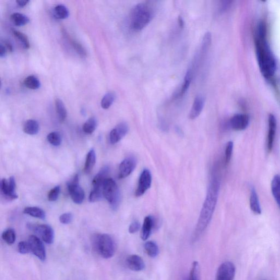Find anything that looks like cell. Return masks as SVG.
I'll return each mask as SVG.
<instances>
[{
    "label": "cell",
    "mask_w": 280,
    "mask_h": 280,
    "mask_svg": "<svg viewBox=\"0 0 280 280\" xmlns=\"http://www.w3.org/2000/svg\"><path fill=\"white\" fill-rule=\"evenodd\" d=\"M103 197L102 190L93 188V191L90 193L89 200L91 203H95L102 200Z\"/></svg>",
    "instance_id": "cell-36"
},
{
    "label": "cell",
    "mask_w": 280,
    "mask_h": 280,
    "mask_svg": "<svg viewBox=\"0 0 280 280\" xmlns=\"http://www.w3.org/2000/svg\"><path fill=\"white\" fill-rule=\"evenodd\" d=\"M220 188V182L216 176H213L205 200L200 214L194 232V238H197L206 229L212 218L217 204Z\"/></svg>",
    "instance_id": "cell-2"
},
{
    "label": "cell",
    "mask_w": 280,
    "mask_h": 280,
    "mask_svg": "<svg viewBox=\"0 0 280 280\" xmlns=\"http://www.w3.org/2000/svg\"><path fill=\"white\" fill-rule=\"evenodd\" d=\"M236 266L230 262L221 264L217 270L216 280H234L236 275Z\"/></svg>",
    "instance_id": "cell-9"
},
{
    "label": "cell",
    "mask_w": 280,
    "mask_h": 280,
    "mask_svg": "<svg viewBox=\"0 0 280 280\" xmlns=\"http://www.w3.org/2000/svg\"><path fill=\"white\" fill-rule=\"evenodd\" d=\"M18 252L23 255L31 252L30 246L28 242H21L18 245Z\"/></svg>",
    "instance_id": "cell-42"
},
{
    "label": "cell",
    "mask_w": 280,
    "mask_h": 280,
    "mask_svg": "<svg viewBox=\"0 0 280 280\" xmlns=\"http://www.w3.org/2000/svg\"><path fill=\"white\" fill-rule=\"evenodd\" d=\"M3 44L5 45V47L7 49L8 51L11 52V53L14 50V47H13V45L10 41L5 40Z\"/></svg>",
    "instance_id": "cell-46"
},
{
    "label": "cell",
    "mask_w": 280,
    "mask_h": 280,
    "mask_svg": "<svg viewBox=\"0 0 280 280\" xmlns=\"http://www.w3.org/2000/svg\"><path fill=\"white\" fill-rule=\"evenodd\" d=\"M141 225L139 221H134V222L130 225L129 228V232L130 234H134L138 232L140 229Z\"/></svg>",
    "instance_id": "cell-45"
},
{
    "label": "cell",
    "mask_w": 280,
    "mask_h": 280,
    "mask_svg": "<svg viewBox=\"0 0 280 280\" xmlns=\"http://www.w3.org/2000/svg\"><path fill=\"white\" fill-rule=\"evenodd\" d=\"M47 140L51 145L57 147L62 144V136L59 132H51L48 135Z\"/></svg>",
    "instance_id": "cell-34"
},
{
    "label": "cell",
    "mask_w": 280,
    "mask_h": 280,
    "mask_svg": "<svg viewBox=\"0 0 280 280\" xmlns=\"http://www.w3.org/2000/svg\"><path fill=\"white\" fill-rule=\"evenodd\" d=\"M54 14L55 17L59 19H67L69 16V11L66 6L60 5L54 8Z\"/></svg>",
    "instance_id": "cell-32"
},
{
    "label": "cell",
    "mask_w": 280,
    "mask_h": 280,
    "mask_svg": "<svg viewBox=\"0 0 280 280\" xmlns=\"http://www.w3.org/2000/svg\"><path fill=\"white\" fill-rule=\"evenodd\" d=\"M68 187L70 197L74 203L78 205L81 204L85 198V193L79 185V175L75 176L68 184Z\"/></svg>",
    "instance_id": "cell-6"
},
{
    "label": "cell",
    "mask_w": 280,
    "mask_h": 280,
    "mask_svg": "<svg viewBox=\"0 0 280 280\" xmlns=\"http://www.w3.org/2000/svg\"><path fill=\"white\" fill-rule=\"evenodd\" d=\"M193 76V68H191L187 71L183 85H182L178 94L176 95V98H180V97L183 96L185 94L189 87H190Z\"/></svg>",
    "instance_id": "cell-20"
},
{
    "label": "cell",
    "mask_w": 280,
    "mask_h": 280,
    "mask_svg": "<svg viewBox=\"0 0 280 280\" xmlns=\"http://www.w3.org/2000/svg\"><path fill=\"white\" fill-rule=\"evenodd\" d=\"M73 216L72 213H65L60 216V222L64 225H68L72 222Z\"/></svg>",
    "instance_id": "cell-44"
},
{
    "label": "cell",
    "mask_w": 280,
    "mask_h": 280,
    "mask_svg": "<svg viewBox=\"0 0 280 280\" xmlns=\"http://www.w3.org/2000/svg\"><path fill=\"white\" fill-rule=\"evenodd\" d=\"M136 164V159L132 156L123 160L119 166V179H123L129 177L135 170Z\"/></svg>",
    "instance_id": "cell-11"
},
{
    "label": "cell",
    "mask_w": 280,
    "mask_h": 280,
    "mask_svg": "<svg viewBox=\"0 0 280 280\" xmlns=\"http://www.w3.org/2000/svg\"><path fill=\"white\" fill-rule=\"evenodd\" d=\"M2 238L8 245H12L16 242V232L13 229H8L3 233Z\"/></svg>",
    "instance_id": "cell-33"
},
{
    "label": "cell",
    "mask_w": 280,
    "mask_h": 280,
    "mask_svg": "<svg viewBox=\"0 0 280 280\" xmlns=\"http://www.w3.org/2000/svg\"><path fill=\"white\" fill-rule=\"evenodd\" d=\"M28 229L38 234L42 238L44 242L51 244L54 242V232L52 228L47 225H27Z\"/></svg>",
    "instance_id": "cell-7"
},
{
    "label": "cell",
    "mask_w": 280,
    "mask_h": 280,
    "mask_svg": "<svg viewBox=\"0 0 280 280\" xmlns=\"http://www.w3.org/2000/svg\"><path fill=\"white\" fill-rule=\"evenodd\" d=\"M103 197L114 210L119 207L121 200V193L116 182L110 178L104 182L102 188Z\"/></svg>",
    "instance_id": "cell-5"
},
{
    "label": "cell",
    "mask_w": 280,
    "mask_h": 280,
    "mask_svg": "<svg viewBox=\"0 0 280 280\" xmlns=\"http://www.w3.org/2000/svg\"><path fill=\"white\" fill-rule=\"evenodd\" d=\"M55 106L59 120L61 122H64L67 119L68 113L64 102L61 99L57 98L55 100Z\"/></svg>",
    "instance_id": "cell-25"
},
{
    "label": "cell",
    "mask_w": 280,
    "mask_h": 280,
    "mask_svg": "<svg viewBox=\"0 0 280 280\" xmlns=\"http://www.w3.org/2000/svg\"><path fill=\"white\" fill-rule=\"evenodd\" d=\"M234 148V144L232 141L227 143L225 149V164L229 165L231 160Z\"/></svg>",
    "instance_id": "cell-39"
},
{
    "label": "cell",
    "mask_w": 280,
    "mask_h": 280,
    "mask_svg": "<svg viewBox=\"0 0 280 280\" xmlns=\"http://www.w3.org/2000/svg\"><path fill=\"white\" fill-rule=\"evenodd\" d=\"M96 163V154L94 149H90L87 155L85 165L84 167V172L89 174L92 171Z\"/></svg>",
    "instance_id": "cell-24"
},
{
    "label": "cell",
    "mask_w": 280,
    "mask_h": 280,
    "mask_svg": "<svg viewBox=\"0 0 280 280\" xmlns=\"http://www.w3.org/2000/svg\"><path fill=\"white\" fill-rule=\"evenodd\" d=\"M205 104V98L203 95H198L194 99L189 118L195 120L199 116L203 110Z\"/></svg>",
    "instance_id": "cell-15"
},
{
    "label": "cell",
    "mask_w": 280,
    "mask_h": 280,
    "mask_svg": "<svg viewBox=\"0 0 280 280\" xmlns=\"http://www.w3.org/2000/svg\"><path fill=\"white\" fill-rule=\"evenodd\" d=\"M11 19L13 23L17 27H22V26L27 25L30 22L29 17L20 14V13H15V14H12L11 16Z\"/></svg>",
    "instance_id": "cell-26"
},
{
    "label": "cell",
    "mask_w": 280,
    "mask_h": 280,
    "mask_svg": "<svg viewBox=\"0 0 280 280\" xmlns=\"http://www.w3.org/2000/svg\"><path fill=\"white\" fill-rule=\"evenodd\" d=\"M97 126V121L95 117H91L84 124L83 126V132L87 134H92L96 130Z\"/></svg>",
    "instance_id": "cell-28"
},
{
    "label": "cell",
    "mask_w": 280,
    "mask_h": 280,
    "mask_svg": "<svg viewBox=\"0 0 280 280\" xmlns=\"http://www.w3.org/2000/svg\"><path fill=\"white\" fill-rule=\"evenodd\" d=\"M10 185V199L12 200L17 199L18 198L16 192V183L14 177H10L9 179Z\"/></svg>",
    "instance_id": "cell-38"
},
{
    "label": "cell",
    "mask_w": 280,
    "mask_h": 280,
    "mask_svg": "<svg viewBox=\"0 0 280 280\" xmlns=\"http://www.w3.org/2000/svg\"><path fill=\"white\" fill-rule=\"evenodd\" d=\"M154 226V220L152 216H147L143 224L141 237L143 240H147L150 236Z\"/></svg>",
    "instance_id": "cell-18"
},
{
    "label": "cell",
    "mask_w": 280,
    "mask_h": 280,
    "mask_svg": "<svg viewBox=\"0 0 280 280\" xmlns=\"http://www.w3.org/2000/svg\"><path fill=\"white\" fill-rule=\"evenodd\" d=\"M153 17V9L150 5L147 3L136 5L130 13V28L134 31H141L147 27Z\"/></svg>",
    "instance_id": "cell-3"
},
{
    "label": "cell",
    "mask_w": 280,
    "mask_h": 280,
    "mask_svg": "<svg viewBox=\"0 0 280 280\" xmlns=\"http://www.w3.org/2000/svg\"><path fill=\"white\" fill-rule=\"evenodd\" d=\"M26 87L31 90H36L40 88L41 82L36 76L31 75L26 78L24 81Z\"/></svg>",
    "instance_id": "cell-27"
},
{
    "label": "cell",
    "mask_w": 280,
    "mask_h": 280,
    "mask_svg": "<svg viewBox=\"0 0 280 280\" xmlns=\"http://www.w3.org/2000/svg\"><path fill=\"white\" fill-rule=\"evenodd\" d=\"M39 130H40V126L35 120H29L24 123L23 131L25 134L35 135L38 134Z\"/></svg>",
    "instance_id": "cell-22"
},
{
    "label": "cell",
    "mask_w": 280,
    "mask_h": 280,
    "mask_svg": "<svg viewBox=\"0 0 280 280\" xmlns=\"http://www.w3.org/2000/svg\"><path fill=\"white\" fill-rule=\"evenodd\" d=\"M23 212L25 214H28L29 216L41 219H45V217H46V214H45L44 210L38 207L31 206L25 207Z\"/></svg>",
    "instance_id": "cell-23"
},
{
    "label": "cell",
    "mask_w": 280,
    "mask_h": 280,
    "mask_svg": "<svg viewBox=\"0 0 280 280\" xmlns=\"http://www.w3.org/2000/svg\"><path fill=\"white\" fill-rule=\"evenodd\" d=\"M93 247L97 253L105 259L112 258L116 251V244L108 234H97L93 239Z\"/></svg>",
    "instance_id": "cell-4"
},
{
    "label": "cell",
    "mask_w": 280,
    "mask_h": 280,
    "mask_svg": "<svg viewBox=\"0 0 280 280\" xmlns=\"http://www.w3.org/2000/svg\"><path fill=\"white\" fill-rule=\"evenodd\" d=\"M152 184V175L148 169H145L140 175L138 188H137L135 195L140 197L144 195L148 189L150 188Z\"/></svg>",
    "instance_id": "cell-10"
},
{
    "label": "cell",
    "mask_w": 280,
    "mask_h": 280,
    "mask_svg": "<svg viewBox=\"0 0 280 280\" xmlns=\"http://www.w3.org/2000/svg\"><path fill=\"white\" fill-rule=\"evenodd\" d=\"M1 191L2 193L10 199V185L9 181L6 179H3L1 182Z\"/></svg>",
    "instance_id": "cell-43"
},
{
    "label": "cell",
    "mask_w": 280,
    "mask_h": 280,
    "mask_svg": "<svg viewBox=\"0 0 280 280\" xmlns=\"http://www.w3.org/2000/svg\"><path fill=\"white\" fill-rule=\"evenodd\" d=\"M70 40L71 43L72 44L73 48L75 49L77 53L82 57H86L87 55V51L86 49L83 47L82 45L79 42L73 40V39H70Z\"/></svg>",
    "instance_id": "cell-40"
},
{
    "label": "cell",
    "mask_w": 280,
    "mask_h": 280,
    "mask_svg": "<svg viewBox=\"0 0 280 280\" xmlns=\"http://www.w3.org/2000/svg\"><path fill=\"white\" fill-rule=\"evenodd\" d=\"M116 98V94L110 92L106 93L101 100V105L102 108L107 109L112 106Z\"/></svg>",
    "instance_id": "cell-31"
},
{
    "label": "cell",
    "mask_w": 280,
    "mask_h": 280,
    "mask_svg": "<svg viewBox=\"0 0 280 280\" xmlns=\"http://www.w3.org/2000/svg\"><path fill=\"white\" fill-rule=\"evenodd\" d=\"M127 264L128 268L133 271H140L145 268L144 260L138 255H132L127 259Z\"/></svg>",
    "instance_id": "cell-16"
},
{
    "label": "cell",
    "mask_w": 280,
    "mask_h": 280,
    "mask_svg": "<svg viewBox=\"0 0 280 280\" xmlns=\"http://www.w3.org/2000/svg\"><path fill=\"white\" fill-rule=\"evenodd\" d=\"M276 128L277 122L275 117L272 114H270L268 118V133L266 141L267 150L269 152L272 151L274 144Z\"/></svg>",
    "instance_id": "cell-14"
},
{
    "label": "cell",
    "mask_w": 280,
    "mask_h": 280,
    "mask_svg": "<svg viewBox=\"0 0 280 280\" xmlns=\"http://www.w3.org/2000/svg\"><path fill=\"white\" fill-rule=\"evenodd\" d=\"M211 43V34L210 32H207L205 34L203 38V42H202L201 53L205 54L207 51L208 48H210Z\"/></svg>",
    "instance_id": "cell-37"
},
{
    "label": "cell",
    "mask_w": 280,
    "mask_h": 280,
    "mask_svg": "<svg viewBox=\"0 0 280 280\" xmlns=\"http://www.w3.org/2000/svg\"><path fill=\"white\" fill-rule=\"evenodd\" d=\"M179 25L180 26V27L183 28L184 27V21L183 20V19H182V18L180 17L179 18Z\"/></svg>",
    "instance_id": "cell-49"
},
{
    "label": "cell",
    "mask_w": 280,
    "mask_h": 280,
    "mask_svg": "<svg viewBox=\"0 0 280 280\" xmlns=\"http://www.w3.org/2000/svg\"><path fill=\"white\" fill-rule=\"evenodd\" d=\"M255 45L260 72L265 79H270L275 73L276 63L266 41V28L263 22H260L258 25Z\"/></svg>",
    "instance_id": "cell-1"
},
{
    "label": "cell",
    "mask_w": 280,
    "mask_h": 280,
    "mask_svg": "<svg viewBox=\"0 0 280 280\" xmlns=\"http://www.w3.org/2000/svg\"><path fill=\"white\" fill-rule=\"evenodd\" d=\"M13 34H14L15 37L19 42H20L22 47L25 49H28L30 48V42L27 35L23 33V32L16 30H13Z\"/></svg>",
    "instance_id": "cell-30"
},
{
    "label": "cell",
    "mask_w": 280,
    "mask_h": 280,
    "mask_svg": "<svg viewBox=\"0 0 280 280\" xmlns=\"http://www.w3.org/2000/svg\"><path fill=\"white\" fill-rule=\"evenodd\" d=\"M250 119L246 114H237L233 116L230 122V127L236 131H242L249 126Z\"/></svg>",
    "instance_id": "cell-12"
},
{
    "label": "cell",
    "mask_w": 280,
    "mask_h": 280,
    "mask_svg": "<svg viewBox=\"0 0 280 280\" xmlns=\"http://www.w3.org/2000/svg\"><path fill=\"white\" fill-rule=\"evenodd\" d=\"M28 242L30 246L31 252L42 261H44L46 258V252L42 241L35 236H30Z\"/></svg>",
    "instance_id": "cell-8"
},
{
    "label": "cell",
    "mask_w": 280,
    "mask_h": 280,
    "mask_svg": "<svg viewBox=\"0 0 280 280\" xmlns=\"http://www.w3.org/2000/svg\"><path fill=\"white\" fill-rule=\"evenodd\" d=\"M109 173V168L108 166H104L101 169L100 172L95 176L92 181L94 189L102 190L104 182L108 179L107 177Z\"/></svg>",
    "instance_id": "cell-17"
},
{
    "label": "cell",
    "mask_w": 280,
    "mask_h": 280,
    "mask_svg": "<svg viewBox=\"0 0 280 280\" xmlns=\"http://www.w3.org/2000/svg\"><path fill=\"white\" fill-rule=\"evenodd\" d=\"M144 247L147 255L149 257L154 258L158 255V246L157 244H156V243L152 242V241H149V242H147L145 244Z\"/></svg>",
    "instance_id": "cell-29"
},
{
    "label": "cell",
    "mask_w": 280,
    "mask_h": 280,
    "mask_svg": "<svg viewBox=\"0 0 280 280\" xmlns=\"http://www.w3.org/2000/svg\"><path fill=\"white\" fill-rule=\"evenodd\" d=\"M29 3V0H17L16 4L19 8H23Z\"/></svg>",
    "instance_id": "cell-48"
},
{
    "label": "cell",
    "mask_w": 280,
    "mask_h": 280,
    "mask_svg": "<svg viewBox=\"0 0 280 280\" xmlns=\"http://www.w3.org/2000/svg\"><path fill=\"white\" fill-rule=\"evenodd\" d=\"M7 51L8 50L6 48L5 45L3 43L0 44V57L1 58L5 57L7 54Z\"/></svg>",
    "instance_id": "cell-47"
},
{
    "label": "cell",
    "mask_w": 280,
    "mask_h": 280,
    "mask_svg": "<svg viewBox=\"0 0 280 280\" xmlns=\"http://www.w3.org/2000/svg\"><path fill=\"white\" fill-rule=\"evenodd\" d=\"M129 128L127 124L122 122L119 124L109 134V140L112 144L120 142L128 133Z\"/></svg>",
    "instance_id": "cell-13"
},
{
    "label": "cell",
    "mask_w": 280,
    "mask_h": 280,
    "mask_svg": "<svg viewBox=\"0 0 280 280\" xmlns=\"http://www.w3.org/2000/svg\"><path fill=\"white\" fill-rule=\"evenodd\" d=\"M61 193V187L60 186H56L53 189H51L50 191L48 194V200L49 201H55L58 199Z\"/></svg>",
    "instance_id": "cell-41"
},
{
    "label": "cell",
    "mask_w": 280,
    "mask_h": 280,
    "mask_svg": "<svg viewBox=\"0 0 280 280\" xmlns=\"http://www.w3.org/2000/svg\"><path fill=\"white\" fill-rule=\"evenodd\" d=\"M271 192L280 208V175H276L272 179L271 184Z\"/></svg>",
    "instance_id": "cell-21"
},
{
    "label": "cell",
    "mask_w": 280,
    "mask_h": 280,
    "mask_svg": "<svg viewBox=\"0 0 280 280\" xmlns=\"http://www.w3.org/2000/svg\"><path fill=\"white\" fill-rule=\"evenodd\" d=\"M250 205L251 209L253 213L256 214L262 213L261 206L260 205L259 198L255 188L254 187L252 188L251 191Z\"/></svg>",
    "instance_id": "cell-19"
},
{
    "label": "cell",
    "mask_w": 280,
    "mask_h": 280,
    "mask_svg": "<svg viewBox=\"0 0 280 280\" xmlns=\"http://www.w3.org/2000/svg\"><path fill=\"white\" fill-rule=\"evenodd\" d=\"M200 268L198 262H194L192 264L190 276L186 280H199Z\"/></svg>",
    "instance_id": "cell-35"
}]
</instances>
